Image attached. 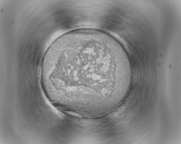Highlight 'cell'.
I'll return each instance as SVG.
<instances>
[{
	"label": "cell",
	"instance_id": "obj_1",
	"mask_svg": "<svg viewBox=\"0 0 181 144\" xmlns=\"http://www.w3.org/2000/svg\"><path fill=\"white\" fill-rule=\"evenodd\" d=\"M128 58L118 43L101 31L67 33L49 47L42 84L54 103L88 115L103 113L123 98L130 82Z\"/></svg>",
	"mask_w": 181,
	"mask_h": 144
}]
</instances>
